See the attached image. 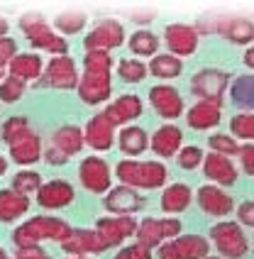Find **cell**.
<instances>
[{
	"instance_id": "7",
	"label": "cell",
	"mask_w": 254,
	"mask_h": 259,
	"mask_svg": "<svg viewBox=\"0 0 254 259\" xmlns=\"http://www.w3.org/2000/svg\"><path fill=\"white\" fill-rule=\"evenodd\" d=\"M78 179L86 191L91 193H105L110 191V166L100 157H88L78 166Z\"/></svg>"
},
{
	"instance_id": "39",
	"label": "cell",
	"mask_w": 254,
	"mask_h": 259,
	"mask_svg": "<svg viewBox=\"0 0 254 259\" xmlns=\"http://www.w3.org/2000/svg\"><path fill=\"white\" fill-rule=\"evenodd\" d=\"M232 135L240 137V140H254V113H240V115L232 117L230 122Z\"/></svg>"
},
{
	"instance_id": "41",
	"label": "cell",
	"mask_w": 254,
	"mask_h": 259,
	"mask_svg": "<svg viewBox=\"0 0 254 259\" xmlns=\"http://www.w3.org/2000/svg\"><path fill=\"white\" fill-rule=\"evenodd\" d=\"M29 130V125H27V117H10L5 125H3V140L8 144H13L15 140H20L25 132Z\"/></svg>"
},
{
	"instance_id": "3",
	"label": "cell",
	"mask_w": 254,
	"mask_h": 259,
	"mask_svg": "<svg viewBox=\"0 0 254 259\" xmlns=\"http://www.w3.org/2000/svg\"><path fill=\"white\" fill-rule=\"evenodd\" d=\"M210 240L220 249V254L227 259H242L249 249V240L242 230V225L235 220H225V223L213 225Z\"/></svg>"
},
{
	"instance_id": "36",
	"label": "cell",
	"mask_w": 254,
	"mask_h": 259,
	"mask_svg": "<svg viewBox=\"0 0 254 259\" xmlns=\"http://www.w3.org/2000/svg\"><path fill=\"white\" fill-rule=\"evenodd\" d=\"M42 186V176L34 171H20L13 176V191L22 193V196H29V193H37Z\"/></svg>"
},
{
	"instance_id": "24",
	"label": "cell",
	"mask_w": 254,
	"mask_h": 259,
	"mask_svg": "<svg viewBox=\"0 0 254 259\" xmlns=\"http://www.w3.org/2000/svg\"><path fill=\"white\" fill-rule=\"evenodd\" d=\"M171 245L176 249L179 259H205L210 252L208 240L200 235H179V237H174Z\"/></svg>"
},
{
	"instance_id": "54",
	"label": "cell",
	"mask_w": 254,
	"mask_h": 259,
	"mask_svg": "<svg viewBox=\"0 0 254 259\" xmlns=\"http://www.w3.org/2000/svg\"><path fill=\"white\" fill-rule=\"evenodd\" d=\"M8 171V161H5V157H0V176Z\"/></svg>"
},
{
	"instance_id": "21",
	"label": "cell",
	"mask_w": 254,
	"mask_h": 259,
	"mask_svg": "<svg viewBox=\"0 0 254 259\" xmlns=\"http://www.w3.org/2000/svg\"><path fill=\"white\" fill-rule=\"evenodd\" d=\"M113 125H122V122H132L142 115V101L137 96H120L115 103H110V108L103 113Z\"/></svg>"
},
{
	"instance_id": "9",
	"label": "cell",
	"mask_w": 254,
	"mask_h": 259,
	"mask_svg": "<svg viewBox=\"0 0 254 259\" xmlns=\"http://www.w3.org/2000/svg\"><path fill=\"white\" fill-rule=\"evenodd\" d=\"M66 254H76V257H83V254H96V252H105L108 242L100 237L96 230H71L69 237L61 242Z\"/></svg>"
},
{
	"instance_id": "25",
	"label": "cell",
	"mask_w": 254,
	"mask_h": 259,
	"mask_svg": "<svg viewBox=\"0 0 254 259\" xmlns=\"http://www.w3.org/2000/svg\"><path fill=\"white\" fill-rule=\"evenodd\" d=\"M220 120H223V113H220V108L213 105V103L200 101L188 110V125L193 130H210V127H215Z\"/></svg>"
},
{
	"instance_id": "6",
	"label": "cell",
	"mask_w": 254,
	"mask_h": 259,
	"mask_svg": "<svg viewBox=\"0 0 254 259\" xmlns=\"http://www.w3.org/2000/svg\"><path fill=\"white\" fill-rule=\"evenodd\" d=\"M78 96L81 101L88 105L96 103H105L113 93V83H110V71H83L78 78Z\"/></svg>"
},
{
	"instance_id": "10",
	"label": "cell",
	"mask_w": 254,
	"mask_h": 259,
	"mask_svg": "<svg viewBox=\"0 0 254 259\" xmlns=\"http://www.w3.org/2000/svg\"><path fill=\"white\" fill-rule=\"evenodd\" d=\"M96 232H98L110 247H115L137 232V220H132V215L100 218L98 225H96Z\"/></svg>"
},
{
	"instance_id": "46",
	"label": "cell",
	"mask_w": 254,
	"mask_h": 259,
	"mask_svg": "<svg viewBox=\"0 0 254 259\" xmlns=\"http://www.w3.org/2000/svg\"><path fill=\"white\" fill-rule=\"evenodd\" d=\"M237 220H240V225L254 228V201H244L237 208Z\"/></svg>"
},
{
	"instance_id": "17",
	"label": "cell",
	"mask_w": 254,
	"mask_h": 259,
	"mask_svg": "<svg viewBox=\"0 0 254 259\" xmlns=\"http://www.w3.org/2000/svg\"><path fill=\"white\" fill-rule=\"evenodd\" d=\"M83 140H86V144H91L93 149L105 152V149H110L115 144V125L103 115V113H98V115L91 117V122H88V127H86Z\"/></svg>"
},
{
	"instance_id": "56",
	"label": "cell",
	"mask_w": 254,
	"mask_h": 259,
	"mask_svg": "<svg viewBox=\"0 0 254 259\" xmlns=\"http://www.w3.org/2000/svg\"><path fill=\"white\" fill-rule=\"evenodd\" d=\"M0 81H3V66H0Z\"/></svg>"
},
{
	"instance_id": "29",
	"label": "cell",
	"mask_w": 254,
	"mask_h": 259,
	"mask_svg": "<svg viewBox=\"0 0 254 259\" xmlns=\"http://www.w3.org/2000/svg\"><path fill=\"white\" fill-rule=\"evenodd\" d=\"M137 245L147 247V249H154V247L161 245V240H166L164 237V228H161V220H156V218H147V220H142L140 225H137Z\"/></svg>"
},
{
	"instance_id": "49",
	"label": "cell",
	"mask_w": 254,
	"mask_h": 259,
	"mask_svg": "<svg viewBox=\"0 0 254 259\" xmlns=\"http://www.w3.org/2000/svg\"><path fill=\"white\" fill-rule=\"evenodd\" d=\"M161 228H164V237H166V240H174V237L181 235V220L166 218V220H161Z\"/></svg>"
},
{
	"instance_id": "15",
	"label": "cell",
	"mask_w": 254,
	"mask_h": 259,
	"mask_svg": "<svg viewBox=\"0 0 254 259\" xmlns=\"http://www.w3.org/2000/svg\"><path fill=\"white\" fill-rule=\"evenodd\" d=\"M103 205H105L110 213H117V215H132L135 210H140L142 205H144V198H142L135 188H130L122 184V186H117V188H110V193L105 196Z\"/></svg>"
},
{
	"instance_id": "32",
	"label": "cell",
	"mask_w": 254,
	"mask_h": 259,
	"mask_svg": "<svg viewBox=\"0 0 254 259\" xmlns=\"http://www.w3.org/2000/svg\"><path fill=\"white\" fill-rule=\"evenodd\" d=\"M159 49V37L149 29H137L132 37H130V52L137 54V57H152Z\"/></svg>"
},
{
	"instance_id": "52",
	"label": "cell",
	"mask_w": 254,
	"mask_h": 259,
	"mask_svg": "<svg viewBox=\"0 0 254 259\" xmlns=\"http://www.w3.org/2000/svg\"><path fill=\"white\" fill-rule=\"evenodd\" d=\"M244 64H247L249 69H254V47H249V49L244 52Z\"/></svg>"
},
{
	"instance_id": "40",
	"label": "cell",
	"mask_w": 254,
	"mask_h": 259,
	"mask_svg": "<svg viewBox=\"0 0 254 259\" xmlns=\"http://www.w3.org/2000/svg\"><path fill=\"white\" fill-rule=\"evenodd\" d=\"M203 159H205V154H203V149H200V147H184V149H179L176 161H179V166H181V169L193 171L196 166L203 164Z\"/></svg>"
},
{
	"instance_id": "44",
	"label": "cell",
	"mask_w": 254,
	"mask_h": 259,
	"mask_svg": "<svg viewBox=\"0 0 254 259\" xmlns=\"http://www.w3.org/2000/svg\"><path fill=\"white\" fill-rule=\"evenodd\" d=\"M115 259H152V249H147V247L142 245H130L125 249H120Z\"/></svg>"
},
{
	"instance_id": "47",
	"label": "cell",
	"mask_w": 254,
	"mask_h": 259,
	"mask_svg": "<svg viewBox=\"0 0 254 259\" xmlns=\"http://www.w3.org/2000/svg\"><path fill=\"white\" fill-rule=\"evenodd\" d=\"M240 161H242V169L249 176H254V144L240 147Z\"/></svg>"
},
{
	"instance_id": "28",
	"label": "cell",
	"mask_w": 254,
	"mask_h": 259,
	"mask_svg": "<svg viewBox=\"0 0 254 259\" xmlns=\"http://www.w3.org/2000/svg\"><path fill=\"white\" fill-rule=\"evenodd\" d=\"M39 73H42V59L37 54H17L10 61V76L20 78V81L39 78Z\"/></svg>"
},
{
	"instance_id": "11",
	"label": "cell",
	"mask_w": 254,
	"mask_h": 259,
	"mask_svg": "<svg viewBox=\"0 0 254 259\" xmlns=\"http://www.w3.org/2000/svg\"><path fill=\"white\" fill-rule=\"evenodd\" d=\"M198 205H200V210L208 213V215L225 218L232 213L235 201H232V196L225 193L220 186H200L198 188Z\"/></svg>"
},
{
	"instance_id": "45",
	"label": "cell",
	"mask_w": 254,
	"mask_h": 259,
	"mask_svg": "<svg viewBox=\"0 0 254 259\" xmlns=\"http://www.w3.org/2000/svg\"><path fill=\"white\" fill-rule=\"evenodd\" d=\"M17 57V42L10 37H0V66L10 64Z\"/></svg>"
},
{
	"instance_id": "13",
	"label": "cell",
	"mask_w": 254,
	"mask_h": 259,
	"mask_svg": "<svg viewBox=\"0 0 254 259\" xmlns=\"http://www.w3.org/2000/svg\"><path fill=\"white\" fill-rule=\"evenodd\" d=\"M164 39L169 44V49L174 52V57H188L198 49V32L196 27L191 25H184V22H176V25H169L166 32H164Z\"/></svg>"
},
{
	"instance_id": "43",
	"label": "cell",
	"mask_w": 254,
	"mask_h": 259,
	"mask_svg": "<svg viewBox=\"0 0 254 259\" xmlns=\"http://www.w3.org/2000/svg\"><path fill=\"white\" fill-rule=\"evenodd\" d=\"M110 64H113V59L108 52H86V71H110Z\"/></svg>"
},
{
	"instance_id": "38",
	"label": "cell",
	"mask_w": 254,
	"mask_h": 259,
	"mask_svg": "<svg viewBox=\"0 0 254 259\" xmlns=\"http://www.w3.org/2000/svg\"><path fill=\"white\" fill-rule=\"evenodd\" d=\"M22 96H25V81H20V78H15V76L3 78V83H0V101L15 103V101H20Z\"/></svg>"
},
{
	"instance_id": "27",
	"label": "cell",
	"mask_w": 254,
	"mask_h": 259,
	"mask_svg": "<svg viewBox=\"0 0 254 259\" xmlns=\"http://www.w3.org/2000/svg\"><path fill=\"white\" fill-rule=\"evenodd\" d=\"M117 142H120V149H122V154L127 157H137L142 154L147 147H149V137H147V132L137 125H130L120 132V137H117Z\"/></svg>"
},
{
	"instance_id": "8",
	"label": "cell",
	"mask_w": 254,
	"mask_h": 259,
	"mask_svg": "<svg viewBox=\"0 0 254 259\" xmlns=\"http://www.w3.org/2000/svg\"><path fill=\"white\" fill-rule=\"evenodd\" d=\"M37 86H52V88H76L78 86V73L76 64L71 57H54L47 64V71L39 78Z\"/></svg>"
},
{
	"instance_id": "26",
	"label": "cell",
	"mask_w": 254,
	"mask_h": 259,
	"mask_svg": "<svg viewBox=\"0 0 254 259\" xmlns=\"http://www.w3.org/2000/svg\"><path fill=\"white\" fill-rule=\"evenodd\" d=\"M193 201L191 188L184 184H171L164 193H161V210L164 213H184Z\"/></svg>"
},
{
	"instance_id": "37",
	"label": "cell",
	"mask_w": 254,
	"mask_h": 259,
	"mask_svg": "<svg viewBox=\"0 0 254 259\" xmlns=\"http://www.w3.org/2000/svg\"><path fill=\"white\" fill-rule=\"evenodd\" d=\"M32 47L47 49V52H54V54H59V57H66V52H69V44L64 42V37L54 34L52 29L44 32V34H39L37 39H32Z\"/></svg>"
},
{
	"instance_id": "12",
	"label": "cell",
	"mask_w": 254,
	"mask_h": 259,
	"mask_svg": "<svg viewBox=\"0 0 254 259\" xmlns=\"http://www.w3.org/2000/svg\"><path fill=\"white\" fill-rule=\"evenodd\" d=\"M73 186L64 179H54V181H47L39 186L37 191V203L42 205L44 210H54V208H64L73 201Z\"/></svg>"
},
{
	"instance_id": "16",
	"label": "cell",
	"mask_w": 254,
	"mask_h": 259,
	"mask_svg": "<svg viewBox=\"0 0 254 259\" xmlns=\"http://www.w3.org/2000/svg\"><path fill=\"white\" fill-rule=\"evenodd\" d=\"M203 171H205V176L210 181L220 184V186H235L237 184V166L225 154L210 152L208 157L203 159Z\"/></svg>"
},
{
	"instance_id": "5",
	"label": "cell",
	"mask_w": 254,
	"mask_h": 259,
	"mask_svg": "<svg viewBox=\"0 0 254 259\" xmlns=\"http://www.w3.org/2000/svg\"><path fill=\"white\" fill-rule=\"evenodd\" d=\"M122 44H125V29L117 20L98 22V27L83 39L86 52H108V49L122 47Z\"/></svg>"
},
{
	"instance_id": "30",
	"label": "cell",
	"mask_w": 254,
	"mask_h": 259,
	"mask_svg": "<svg viewBox=\"0 0 254 259\" xmlns=\"http://www.w3.org/2000/svg\"><path fill=\"white\" fill-rule=\"evenodd\" d=\"M149 71L156 78H176L184 71V64H181V59L174 57V54H159V57L152 59Z\"/></svg>"
},
{
	"instance_id": "48",
	"label": "cell",
	"mask_w": 254,
	"mask_h": 259,
	"mask_svg": "<svg viewBox=\"0 0 254 259\" xmlns=\"http://www.w3.org/2000/svg\"><path fill=\"white\" fill-rule=\"evenodd\" d=\"M15 259H49V254H47L39 245H32V247H22V249H17Z\"/></svg>"
},
{
	"instance_id": "23",
	"label": "cell",
	"mask_w": 254,
	"mask_h": 259,
	"mask_svg": "<svg viewBox=\"0 0 254 259\" xmlns=\"http://www.w3.org/2000/svg\"><path fill=\"white\" fill-rule=\"evenodd\" d=\"M83 132L76 127V125H64V127H59L54 132V140H52V147L59 149L61 154H66V157H73V154H78L81 149H83Z\"/></svg>"
},
{
	"instance_id": "14",
	"label": "cell",
	"mask_w": 254,
	"mask_h": 259,
	"mask_svg": "<svg viewBox=\"0 0 254 259\" xmlns=\"http://www.w3.org/2000/svg\"><path fill=\"white\" fill-rule=\"evenodd\" d=\"M149 101L156 113L166 120H176L184 113V98L179 96V91L174 86H154L149 91Z\"/></svg>"
},
{
	"instance_id": "50",
	"label": "cell",
	"mask_w": 254,
	"mask_h": 259,
	"mask_svg": "<svg viewBox=\"0 0 254 259\" xmlns=\"http://www.w3.org/2000/svg\"><path fill=\"white\" fill-rule=\"evenodd\" d=\"M44 159H47V161H49V164H66V161H69V157H66V154H61V152H59V149H54V147H49V149H47V152H44Z\"/></svg>"
},
{
	"instance_id": "4",
	"label": "cell",
	"mask_w": 254,
	"mask_h": 259,
	"mask_svg": "<svg viewBox=\"0 0 254 259\" xmlns=\"http://www.w3.org/2000/svg\"><path fill=\"white\" fill-rule=\"evenodd\" d=\"M227 83H230V76L225 71H218V69H203L193 76L191 81V91L196 93L203 103H213V105H223L227 93Z\"/></svg>"
},
{
	"instance_id": "20",
	"label": "cell",
	"mask_w": 254,
	"mask_h": 259,
	"mask_svg": "<svg viewBox=\"0 0 254 259\" xmlns=\"http://www.w3.org/2000/svg\"><path fill=\"white\" fill-rule=\"evenodd\" d=\"M218 32L230 39L232 44H249L254 42V22L247 17H227L218 22Z\"/></svg>"
},
{
	"instance_id": "55",
	"label": "cell",
	"mask_w": 254,
	"mask_h": 259,
	"mask_svg": "<svg viewBox=\"0 0 254 259\" xmlns=\"http://www.w3.org/2000/svg\"><path fill=\"white\" fill-rule=\"evenodd\" d=\"M0 259H10V257H8V254H5V252H3V249H0Z\"/></svg>"
},
{
	"instance_id": "18",
	"label": "cell",
	"mask_w": 254,
	"mask_h": 259,
	"mask_svg": "<svg viewBox=\"0 0 254 259\" xmlns=\"http://www.w3.org/2000/svg\"><path fill=\"white\" fill-rule=\"evenodd\" d=\"M181 142H184V132L176 125H161L152 135V149L164 159H171L174 154H179Z\"/></svg>"
},
{
	"instance_id": "19",
	"label": "cell",
	"mask_w": 254,
	"mask_h": 259,
	"mask_svg": "<svg viewBox=\"0 0 254 259\" xmlns=\"http://www.w3.org/2000/svg\"><path fill=\"white\" fill-rule=\"evenodd\" d=\"M10 157H13L15 164H22V166L39 161V157H42V142H39V137L32 130H27L20 140H15L10 144Z\"/></svg>"
},
{
	"instance_id": "51",
	"label": "cell",
	"mask_w": 254,
	"mask_h": 259,
	"mask_svg": "<svg viewBox=\"0 0 254 259\" xmlns=\"http://www.w3.org/2000/svg\"><path fill=\"white\" fill-rule=\"evenodd\" d=\"M159 259H179V254H176V249H174V245H159Z\"/></svg>"
},
{
	"instance_id": "22",
	"label": "cell",
	"mask_w": 254,
	"mask_h": 259,
	"mask_svg": "<svg viewBox=\"0 0 254 259\" xmlns=\"http://www.w3.org/2000/svg\"><path fill=\"white\" fill-rule=\"evenodd\" d=\"M29 210V198L17 193L13 188H3L0 191V220L3 223H13L17 218H22Z\"/></svg>"
},
{
	"instance_id": "42",
	"label": "cell",
	"mask_w": 254,
	"mask_h": 259,
	"mask_svg": "<svg viewBox=\"0 0 254 259\" xmlns=\"http://www.w3.org/2000/svg\"><path fill=\"white\" fill-rule=\"evenodd\" d=\"M208 144H210V149L215 154H225V157L240 154V144L235 142V137H227V135H213Z\"/></svg>"
},
{
	"instance_id": "34",
	"label": "cell",
	"mask_w": 254,
	"mask_h": 259,
	"mask_svg": "<svg viewBox=\"0 0 254 259\" xmlns=\"http://www.w3.org/2000/svg\"><path fill=\"white\" fill-rule=\"evenodd\" d=\"M88 22V17L86 13H78V10H71V13H61L54 20V27L59 32H64V34H76V32H81L83 25Z\"/></svg>"
},
{
	"instance_id": "58",
	"label": "cell",
	"mask_w": 254,
	"mask_h": 259,
	"mask_svg": "<svg viewBox=\"0 0 254 259\" xmlns=\"http://www.w3.org/2000/svg\"><path fill=\"white\" fill-rule=\"evenodd\" d=\"M71 259H88V257H71Z\"/></svg>"
},
{
	"instance_id": "35",
	"label": "cell",
	"mask_w": 254,
	"mask_h": 259,
	"mask_svg": "<svg viewBox=\"0 0 254 259\" xmlns=\"http://www.w3.org/2000/svg\"><path fill=\"white\" fill-rule=\"evenodd\" d=\"M20 29L27 34V39H37L39 34L44 32H49V25H47V20H44V15L39 13H25L20 17Z\"/></svg>"
},
{
	"instance_id": "53",
	"label": "cell",
	"mask_w": 254,
	"mask_h": 259,
	"mask_svg": "<svg viewBox=\"0 0 254 259\" xmlns=\"http://www.w3.org/2000/svg\"><path fill=\"white\" fill-rule=\"evenodd\" d=\"M8 27H10V25L5 22V17H0V37H5V34H8Z\"/></svg>"
},
{
	"instance_id": "31",
	"label": "cell",
	"mask_w": 254,
	"mask_h": 259,
	"mask_svg": "<svg viewBox=\"0 0 254 259\" xmlns=\"http://www.w3.org/2000/svg\"><path fill=\"white\" fill-rule=\"evenodd\" d=\"M230 98H232L235 105L254 110V76H240L230 86Z\"/></svg>"
},
{
	"instance_id": "1",
	"label": "cell",
	"mask_w": 254,
	"mask_h": 259,
	"mask_svg": "<svg viewBox=\"0 0 254 259\" xmlns=\"http://www.w3.org/2000/svg\"><path fill=\"white\" fill-rule=\"evenodd\" d=\"M71 225L64 223L61 218H49V215H37L22 223L17 230L13 232V245L17 249L22 247H32L39 245L42 240H57V242H64L69 237Z\"/></svg>"
},
{
	"instance_id": "57",
	"label": "cell",
	"mask_w": 254,
	"mask_h": 259,
	"mask_svg": "<svg viewBox=\"0 0 254 259\" xmlns=\"http://www.w3.org/2000/svg\"><path fill=\"white\" fill-rule=\"evenodd\" d=\"M205 259H220V257H210V254H208V257H205Z\"/></svg>"
},
{
	"instance_id": "33",
	"label": "cell",
	"mask_w": 254,
	"mask_h": 259,
	"mask_svg": "<svg viewBox=\"0 0 254 259\" xmlns=\"http://www.w3.org/2000/svg\"><path fill=\"white\" fill-rule=\"evenodd\" d=\"M117 73H120V78L127 81V83H140V81L147 78L149 69H147V64H142L137 59H122V61L117 64Z\"/></svg>"
},
{
	"instance_id": "2",
	"label": "cell",
	"mask_w": 254,
	"mask_h": 259,
	"mask_svg": "<svg viewBox=\"0 0 254 259\" xmlns=\"http://www.w3.org/2000/svg\"><path fill=\"white\" fill-rule=\"evenodd\" d=\"M115 174L130 188H159L169 181V169L161 161H132V159H122L115 166Z\"/></svg>"
}]
</instances>
